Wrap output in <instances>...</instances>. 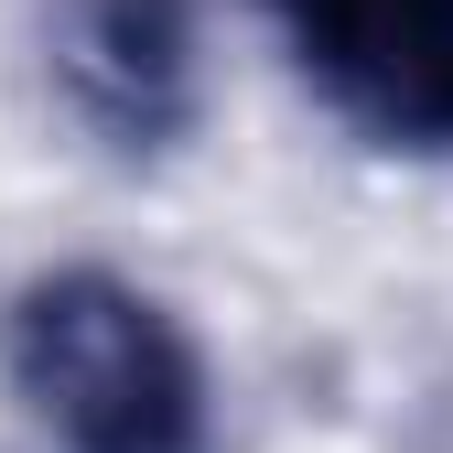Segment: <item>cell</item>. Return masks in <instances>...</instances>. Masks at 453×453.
<instances>
[{"label": "cell", "mask_w": 453, "mask_h": 453, "mask_svg": "<svg viewBox=\"0 0 453 453\" xmlns=\"http://www.w3.org/2000/svg\"><path fill=\"white\" fill-rule=\"evenodd\" d=\"M292 65L378 151L453 162V0H270Z\"/></svg>", "instance_id": "cell-2"}, {"label": "cell", "mask_w": 453, "mask_h": 453, "mask_svg": "<svg viewBox=\"0 0 453 453\" xmlns=\"http://www.w3.org/2000/svg\"><path fill=\"white\" fill-rule=\"evenodd\" d=\"M0 378L65 453H216L195 334L119 270H33L0 303Z\"/></svg>", "instance_id": "cell-1"}, {"label": "cell", "mask_w": 453, "mask_h": 453, "mask_svg": "<svg viewBox=\"0 0 453 453\" xmlns=\"http://www.w3.org/2000/svg\"><path fill=\"white\" fill-rule=\"evenodd\" d=\"M54 87L119 162L184 151L205 119L195 0H54Z\"/></svg>", "instance_id": "cell-3"}]
</instances>
